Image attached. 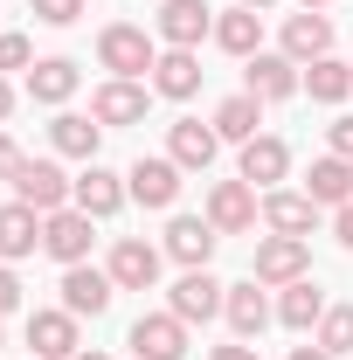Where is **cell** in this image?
Masks as SVG:
<instances>
[{"label": "cell", "instance_id": "obj_15", "mask_svg": "<svg viewBox=\"0 0 353 360\" xmlns=\"http://www.w3.org/2000/svg\"><path fill=\"white\" fill-rule=\"evenodd\" d=\"M215 243H222V229L208 222V215H174V222H167V236H160V250H167L180 270H208Z\"/></svg>", "mask_w": 353, "mask_h": 360}, {"label": "cell", "instance_id": "obj_5", "mask_svg": "<svg viewBox=\"0 0 353 360\" xmlns=\"http://www.w3.org/2000/svg\"><path fill=\"white\" fill-rule=\"evenodd\" d=\"M180 187H187V174H180L167 153H139L132 167H125V194H132L139 208H174Z\"/></svg>", "mask_w": 353, "mask_h": 360}, {"label": "cell", "instance_id": "obj_29", "mask_svg": "<svg viewBox=\"0 0 353 360\" xmlns=\"http://www.w3.org/2000/svg\"><path fill=\"white\" fill-rule=\"evenodd\" d=\"M305 194L319 201V208H347L353 201V160H340V153H319L305 174Z\"/></svg>", "mask_w": 353, "mask_h": 360}, {"label": "cell", "instance_id": "obj_31", "mask_svg": "<svg viewBox=\"0 0 353 360\" xmlns=\"http://www.w3.org/2000/svg\"><path fill=\"white\" fill-rule=\"evenodd\" d=\"M319 347L333 360H347L353 354V305H326V319H319V333H312Z\"/></svg>", "mask_w": 353, "mask_h": 360}, {"label": "cell", "instance_id": "obj_11", "mask_svg": "<svg viewBox=\"0 0 353 360\" xmlns=\"http://www.w3.org/2000/svg\"><path fill=\"white\" fill-rule=\"evenodd\" d=\"M7 187H14V201H28L35 215H56V208H70V187H77V180L63 174L56 160H21V174L7 180Z\"/></svg>", "mask_w": 353, "mask_h": 360}, {"label": "cell", "instance_id": "obj_14", "mask_svg": "<svg viewBox=\"0 0 353 360\" xmlns=\"http://www.w3.org/2000/svg\"><path fill=\"white\" fill-rule=\"evenodd\" d=\"M125 347H132V360H187V326L174 312H139Z\"/></svg>", "mask_w": 353, "mask_h": 360}, {"label": "cell", "instance_id": "obj_20", "mask_svg": "<svg viewBox=\"0 0 353 360\" xmlns=\"http://www.w3.org/2000/svg\"><path fill=\"white\" fill-rule=\"evenodd\" d=\"M201 77H208L201 70V49H160V63H153L146 84H153V97H167V104H187L201 90Z\"/></svg>", "mask_w": 353, "mask_h": 360}, {"label": "cell", "instance_id": "obj_19", "mask_svg": "<svg viewBox=\"0 0 353 360\" xmlns=\"http://www.w3.org/2000/svg\"><path fill=\"white\" fill-rule=\"evenodd\" d=\"M222 319H229V333H236V340H257L270 319H277V305H270V284H257V277L229 284V298H222Z\"/></svg>", "mask_w": 353, "mask_h": 360}, {"label": "cell", "instance_id": "obj_4", "mask_svg": "<svg viewBox=\"0 0 353 360\" xmlns=\"http://www.w3.org/2000/svg\"><path fill=\"white\" fill-rule=\"evenodd\" d=\"M104 270H111V284H118V291H153V284H160V270H167V250H160V243H146V236H118V243H111V257H104Z\"/></svg>", "mask_w": 353, "mask_h": 360}, {"label": "cell", "instance_id": "obj_9", "mask_svg": "<svg viewBox=\"0 0 353 360\" xmlns=\"http://www.w3.org/2000/svg\"><path fill=\"white\" fill-rule=\"evenodd\" d=\"M243 90H250V97H264V104H284V97H298V90H305V70H298L284 49H257V56L243 63Z\"/></svg>", "mask_w": 353, "mask_h": 360}, {"label": "cell", "instance_id": "obj_32", "mask_svg": "<svg viewBox=\"0 0 353 360\" xmlns=\"http://www.w3.org/2000/svg\"><path fill=\"white\" fill-rule=\"evenodd\" d=\"M35 63H42V56H35V42H28V35H14V28H0V77H14V70L28 77Z\"/></svg>", "mask_w": 353, "mask_h": 360}, {"label": "cell", "instance_id": "obj_41", "mask_svg": "<svg viewBox=\"0 0 353 360\" xmlns=\"http://www.w3.org/2000/svg\"><path fill=\"white\" fill-rule=\"evenodd\" d=\"M298 7H312V14H333V0H298Z\"/></svg>", "mask_w": 353, "mask_h": 360}, {"label": "cell", "instance_id": "obj_23", "mask_svg": "<svg viewBox=\"0 0 353 360\" xmlns=\"http://www.w3.org/2000/svg\"><path fill=\"white\" fill-rule=\"evenodd\" d=\"M77 84H84V70H77L70 56H42V63L21 77V90H28L35 104H49V111H63V104L77 97Z\"/></svg>", "mask_w": 353, "mask_h": 360}, {"label": "cell", "instance_id": "obj_6", "mask_svg": "<svg viewBox=\"0 0 353 360\" xmlns=\"http://www.w3.org/2000/svg\"><path fill=\"white\" fill-rule=\"evenodd\" d=\"M153 35H160V49H201L215 35V7L208 0H160Z\"/></svg>", "mask_w": 353, "mask_h": 360}, {"label": "cell", "instance_id": "obj_17", "mask_svg": "<svg viewBox=\"0 0 353 360\" xmlns=\"http://www.w3.org/2000/svg\"><path fill=\"white\" fill-rule=\"evenodd\" d=\"M277 49L305 70V63H319V56H333V14H312V7H298V14H284V28H277Z\"/></svg>", "mask_w": 353, "mask_h": 360}, {"label": "cell", "instance_id": "obj_18", "mask_svg": "<svg viewBox=\"0 0 353 360\" xmlns=\"http://www.w3.org/2000/svg\"><path fill=\"white\" fill-rule=\"evenodd\" d=\"M215 153H222L215 125H201V118H174V125H167V160H174L180 174H208Z\"/></svg>", "mask_w": 353, "mask_h": 360}, {"label": "cell", "instance_id": "obj_28", "mask_svg": "<svg viewBox=\"0 0 353 360\" xmlns=\"http://www.w3.org/2000/svg\"><path fill=\"white\" fill-rule=\"evenodd\" d=\"M208 125L222 132V146H250V139L264 132V97H250V90H236V97H222Z\"/></svg>", "mask_w": 353, "mask_h": 360}, {"label": "cell", "instance_id": "obj_24", "mask_svg": "<svg viewBox=\"0 0 353 360\" xmlns=\"http://www.w3.org/2000/svg\"><path fill=\"white\" fill-rule=\"evenodd\" d=\"M236 174L250 180L257 194H270L277 180L291 174V146H284V139H277V132H257V139H250V146H243V167H236Z\"/></svg>", "mask_w": 353, "mask_h": 360}, {"label": "cell", "instance_id": "obj_37", "mask_svg": "<svg viewBox=\"0 0 353 360\" xmlns=\"http://www.w3.org/2000/svg\"><path fill=\"white\" fill-rule=\"evenodd\" d=\"M21 160H28V153H21V146H14V139L0 132V180H14V174H21Z\"/></svg>", "mask_w": 353, "mask_h": 360}, {"label": "cell", "instance_id": "obj_42", "mask_svg": "<svg viewBox=\"0 0 353 360\" xmlns=\"http://www.w3.org/2000/svg\"><path fill=\"white\" fill-rule=\"evenodd\" d=\"M77 360H111V354H97V347H84V354H77Z\"/></svg>", "mask_w": 353, "mask_h": 360}, {"label": "cell", "instance_id": "obj_26", "mask_svg": "<svg viewBox=\"0 0 353 360\" xmlns=\"http://www.w3.org/2000/svg\"><path fill=\"white\" fill-rule=\"evenodd\" d=\"M326 305H333V298L319 291V277H298V284L277 291V326H291V333H319Z\"/></svg>", "mask_w": 353, "mask_h": 360}, {"label": "cell", "instance_id": "obj_22", "mask_svg": "<svg viewBox=\"0 0 353 360\" xmlns=\"http://www.w3.org/2000/svg\"><path fill=\"white\" fill-rule=\"evenodd\" d=\"M208 42H215L222 56H236V63H250V56L264 49V14L243 7V0H236V7H215V35H208Z\"/></svg>", "mask_w": 353, "mask_h": 360}, {"label": "cell", "instance_id": "obj_2", "mask_svg": "<svg viewBox=\"0 0 353 360\" xmlns=\"http://www.w3.org/2000/svg\"><path fill=\"white\" fill-rule=\"evenodd\" d=\"M250 277H257V284H270V291H284V284L312 277V243H305V236H257Z\"/></svg>", "mask_w": 353, "mask_h": 360}, {"label": "cell", "instance_id": "obj_30", "mask_svg": "<svg viewBox=\"0 0 353 360\" xmlns=\"http://www.w3.org/2000/svg\"><path fill=\"white\" fill-rule=\"evenodd\" d=\"M305 90H312V104H347L353 97V63H340V56L305 63Z\"/></svg>", "mask_w": 353, "mask_h": 360}, {"label": "cell", "instance_id": "obj_39", "mask_svg": "<svg viewBox=\"0 0 353 360\" xmlns=\"http://www.w3.org/2000/svg\"><path fill=\"white\" fill-rule=\"evenodd\" d=\"M7 118H14V84L0 77V125H7Z\"/></svg>", "mask_w": 353, "mask_h": 360}, {"label": "cell", "instance_id": "obj_12", "mask_svg": "<svg viewBox=\"0 0 353 360\" xmlns=\"http://www.w3.org/2000/svg\"><path fill=\"white\" fill-rule=\"evenodd\" d=\"M90 243H97V222H90L84 208H56V215H42V250L56 257V264H90Z\"/></svg>", "mask_w": 353, "mask_h": 360}, {"label": "cell", "instance_id": "obj_1", "mask_svg": "<svg viewBox=\"0 0 353 360\" xmlns=\"http://www.w3.org/2000/svg\"><path fill=\"white\" fill-rule=\"evenodd\" d=\"M97 63H104L111 77L146 84V77H153V63H160V35H146L139 21H104V28H97Z\"/></svg>", "mask_w": 353, "mask_h": 360}, {"label": "cell", "instance_id": "obj_16", "mask_svg": "<svg viewBox=\"0 0 353 360\" xmlns=\"http://www.w3.org/2000/svg\"><path fill=\"white\" fill-rule=\"evenodd\" d=\"M111 298H118L111 270H97V264H70V270H63V312L104 319V312H111Z\"/></svg>", "mask_w": 353, "mask_h": 360}, {"label": "cell", "instance_id": "obj_7", "mask_svg": "<svg viewBox=\"0 0 353 360\" xmlns=\"http://www.w3.org/2000/svg\"><path fill=\"white\" fill-rule=\"evenodd\" d=\"M146 111H153V84H132V77H104V84L90 90V118L111 132V125H146Z\"/></svg>", "mask_w": 353, "mask_h": 360}, {"label": "cell", "instance_id": "obj_35", "mask_svg": "<svg viewBox=\"0 0 353 360\" xmlns=\"http://www.w3.org/2000/svg\"><path fill=\"white\" fill-rule=\"evenodd\" d=\"M21 312V277H14V264H0V319Z\"/></svg>", "mask_w": 353, "mask_h": 360}, {"label": "cell", "instance_id": "obj_34", "mask_svg": "<svg viewBox=\"0 0 353 360\" xmlns=\"http://www.w3.org/2000/svg\"><path fill=\"white\" fill-rule=\"evenodd\" d=\"M326 153H340V160H353V111H340V118L326 125Z\"/></svg>", "mask_w": 353, "mask_h": 360}, {"label": "cell", "instance_id": "obj_13", "mask_svg": "<svg viewBox=\"0 0 353 360\" xmlns=\"http://www.w3.org/2000/svg\"><path fill=\"white\" fill-rule=\"evenodd\" d=\"M125 201H132V194H125V174H111L104 160H90L84 174H77V187H70V208H84L90 222H111Z\"/></svg>", "mask_w": 353, "mask_h": 360}, {"label": "cell", "instance_id": "obj_25", "mask_svg": "<svg viewBox=\"0 0 353 360\" xmlns=\"http://www.w3.org/2000/svg\"><path fill=\"white\" fill-rule=\"evenodd\" d=\"M49 146H56V153H63V160H97V146H104V125H97V118H84V111H56V118H49Z\"/></svg>", "mask_w": 353, "mask_h": 360}, {"label": "cell", "instance_id": "obj_38", "mask_svg": "<svg viewBox=\"0 0 353 360\" xmlns=\"http://www.w3.org/2000/svg\"><path fill=\"white\" fill-rule=\"evenodd\" d=\"M208 360H264V354H257L250 340H229V347H215V354H208Z\"/></svg>", "mask_w": 353, "mask_h": 360}, {"label": "cell", "instance_id": "obj_27", "mask_svg": "<svg viewBox=\"0 0 353 360\" xmlns=\"http://www.w3.org/2000/svg\"><path fill=\"white\" fill-rule=\"evenodd\" d=\"M42 250V215L28 208V201H7L0 208V264H21V257H35Z\"/></svg>", "mask_w": 353, "mask_h": 360}, {"label": "cell", "instance_id": "obj_3", "mask_svg": "<svg viewBox=\"0 0 353 360\" xmlns=\"http://www.w3.org/2000/svg\"><path fill=\"white\" fill-rule=\"evenodd\" d=\"M222 298H229V284H222L215 270H180L174 284H167V312H174L180 326H208V319H222Z\"/></svg>", "mask_w": 353, "mask_h": 360}, {"label": "cell", "instance_id": "obj_36", "mask_svg": "<svg viewBox=\"0 0 353 360\" xmlns=\"http://www.w3.org/2000/svg\"><path fill=\"white\" fill-rule=\"evenodd\" d=\"M333 243L353 257V201H347V208H333Z\"/></svg>", "mask_w": 353, "mask_h": 360}, {"label": "cell", "instance_id": "obj_43", "mask_svg": "<svg viewBox=\"0 0 353 360\" xmlns=\"http://www.w3.org/2000/svg\"><path fill=\"white\" fill-rule=\"evenodd\" d=\"M243 7H257V14H264V7H277V0H243Z\"/></svg>", "mask_w": 353, "mask_h": 360}, {"label": "cell", "instance_id": "obj_44", "mask_svg": "<svg viewBox=\"0 0 353 360\" xmlns=\"http://www.w3.org/2000/svg\"><path fill=\"white\" fill-rule=\"evenodd\" d=\"M0 347H7V333H0Z\"/></svg>", "mask_w": 353, "mask_h": 360}, {"label": "cell", "instance_id": "obj_21", "mask_svg": "<svg viewBox=\"0 0 353 360\" xmlns=\"http://www.w3.org/2000/svg\"><path fill=\"white\" fill-rule=\"evenodd\" d=\"M264 229H270V236H305V243H312L319 201H312L305 187H270V194H264Z\"/></svg>", "mask_w": 353, "mask_h": 360}, {"label": "cell", "instance_id": "obj_10", "mask_svg": "<svg viewBox=\"0 0 353 360\" xmlns=\"http://www.w3.org/2000/svg\"><path fill=\"white\" fill-rule=\"evenodd\" d=\"M84 319L63 312V305H42V312H28V354L35 360H77L84 354V333H77Z\"/></svg>", "mask_w": 353, "mask_h": 360}, {"label": "cell", "instance_id": "obj_40", "mask_svg": "<svg viewBox=\"0 0 353 360\" xmlns=\"http://www.w3.org/2000/svg\"><path fill=\"white\" fill-rule=\"evenodd\" d=\"M291 360H333V354H326V347L312 340V347H291Z\"/></svg>", "mask_w": 353, "mask_h": 360}, {"label": "cell", "instance_id": "obj_8", "mask_svg": "<svg viewBox=\"0 0 353 360\" xmlns=\"http://www.w3.org/2000/svg\"><path fill=\"white\" fill-rule=\"evenodd\" d=\"M208 222L222 229V236H250V229L264 222V201H257V187L236 174V180H215L208 187V208H201Z\"/></svg>", "mask_w": 353, "mask_h": 360}, {"label": "cell", "instance_id": "obj_33", "mask_svg": "<svg viewBox=\"0 0 353 360\" xmlns=\"http://www.w3.org/2000/svg\"><path fill=\"white\" fill-rule=\"evenodd\" d=\"M84 7H90V0H28V14H35L42 28H77Z\"/></svg>", "mask_w": 353, "mask_h": 360}]
</instances>
